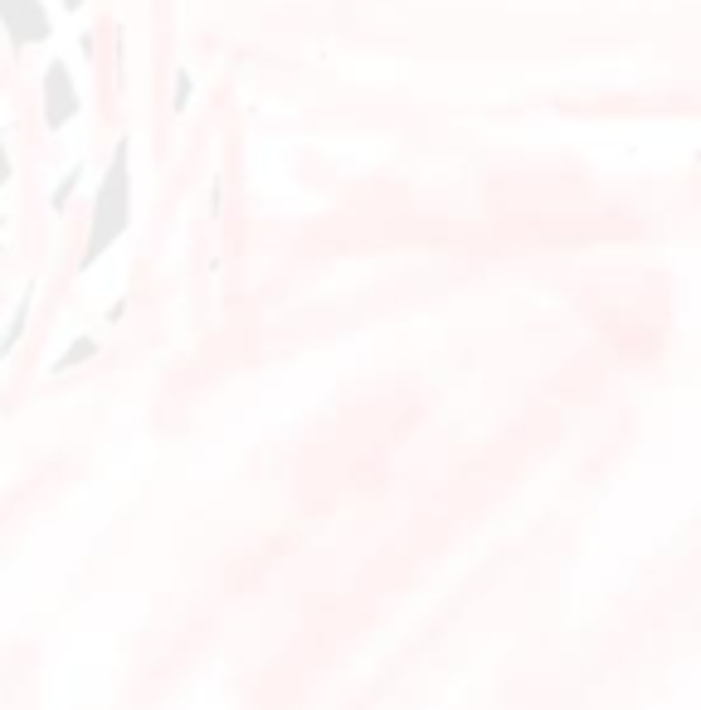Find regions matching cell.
Wrapping results in <instances>:
<instances>
[{
  "instance_id": "8",
  "label": "cell",
  "mask_w": 701,
  "mask_h": 710,
  "mask_svg": "<svg viewBox=\"0 0 701 710\" xmlns=\"http://www.w3.org/2000/svg\"><path fill=\"white\" fill-rule=\"evenodd\" d=\"M59 5H63V10H69V15H79V10H83V5H89V0H59Z\"/></svg>"
},
{
  "instance_id": "5",
  "label": "cell",
  "mask_w": 701,
  "mask_h": 710,
  "mask_svg": "<svg viewBox=\"0 0 701 710\" xmlns=\"http://www.w3.org/2000/svg\"><path fill=\"white\" fill-rule=\"evenodd\" d=\"M79 176H83V166H73V171H69V176H63V181H59V190H54V200H49V205H54V210H63V205H69V190H73V185H79Z\"/></svg>"
},
{
  "instance_id": "3",
  "label": "cell",
  "mask_w": 701,
  "mask_h": 710,
  "mask_svg": "<svg viewBox=\"0 0 701 710\" xmlns=\"http://www.w3.org/2000/svg\"><path fill=\"white\" fill-rule=\"evenodd\" d=\"M5 35H10V45L15 49H25V45H45L49 39V15H45V0H10L5 10Z\"/></svg>"
},
{
  "instance_id": "7",
  "label": "cell",
  "mask_w": 701,
  "mask_h": 710,
  "mask_svg": "<svg viewBox=\"0 0 701 710\" xmlns=\"http://www.w3.org/2000/svg\"><path fill=\"white\" fill-rule=\"evenodd\" d=\"M190 103V73H176V113H186Z\"/></svg>"
},
{
  "instance_id": "6",
  "label": "cell",
  "mask_w": 701,
  "mask_h": 710,
  "mask_svg": "<svg viewBox=\"0 0 701 710\" xmlns=\"http://www.w3.org/2000/svg\"><path fill=\"white\" fill-rule=\"evenodd\" d=\"M93 351H98V346H93V341H73V346H69V351H63V360H59V365H54V370L73 365V360H89Z\"/></svg>"
},
{
  "instance_id": "2",
  "label": "cell",
  "mask_w": 701,
  "mask_h": 710,
  "mask_svg": "<svg viewBox=\"0 0 701 710\" xmlns=\"http://www.w3.org/2000/svg\"><path fill=\"white\" fill-rule=\"evenodd\" d=\"M39 103H45V127L49 132H59V127H69L73 117H79V83H73L69 63L54 59L45 69V83H39Z\"/></svg>"
},
{
  "instance_id": "1",
  "label": "cell",
  "mask_w": 701,
  "mask_h": 710,
  "mask_svg": "<svg viewBox=\"0 0 701 710\" xmlns=\"http://www.w3.org/2000/svg\"><path fill=\"white\" fill-rule=\"evenodd\" d=\"M132 229V141H117L113 161H107L98 195H93V220H89V244H83L79 272H93L103 254H113L117 238Z\"/></svg>"
},
{
  "instance_id": "4",
  "label": "cell",
  "mask_w": 701,
  "mask_h": 710,
  "mask_svg": "<svg viewBox=\"0 0 701 710\" xmlns=\"http://www.w3.org/2000/svg\"><path fill=\"white\" fill-rule=\"evenodd\" d=\"M30 298H35V288H25V292H20V307H15V316H10V331H5V351H15L20 331H25V312H30Z\"/></svg>"
}]
</instances>
